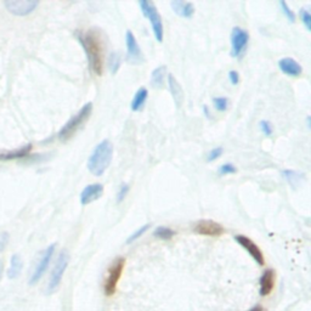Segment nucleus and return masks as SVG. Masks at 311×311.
Masks as SVG:
<instances>
[{"instance_id": "obj_27", "label": "nucleus", "mask_w": 311, "mask_h": 311, "mask_svg": "<svg viewBox=\"0 0 311 311\" xmlns=\"http://www.w3.org/2000/svg\"><path fill=\"white\" fill-rule=\"evenodd\" d=\"M280 6H281L282 12L285 13V16L288 18V21L290 22L296 21V13L293 12V10H291V7L288 6V4L285 0H281V1H280Z\"/></svg>"}, {"instance_id": "obj_38", "label": "nucleus", "mask_w": 311, "mask_h": 311, "mask_svg": "<svg viewBox=\"0 0 311 311\" xmlns=\"http://www.w3.org/2000/svg\"><path fill=\"white\" fill-rule=\"evenodd\" d=\"M1 275H2V265L0 264V279H1Z\"/></svg>"}, {"instance_id": "obj_11", "label": "nucleus", "mask_w": 311, "mask_h": 311, "mask_svg": "<svg viewBox=\"0 0 311 311\" xmlns=\"http://www.w3.org/2000/svg\"><path fill=\"white\" fill-rule=\"evenodd\" d=\"M55 249H56L55 245L49 246V247L45 249V252H44L43 256H41V258H40V260H39V263H38L37 268H35L34 273H33L32 276H30L29 285L37 284L39 280L43 277V275L45 274L47 268H49L50 263H51V259H52V257H54V253H55Z\"/></svg>"}, {"instance_id": "obj_16", "label": "nucleus", "mask_w": 311, "mask_h": 311, "mask_svg": "<svg viewBox=\"0 0 311 311\" xmlns=\"http://www.w3.org/2000/svg\"><path fill=\"white\" fill-rule=\"evenodd\" d=\"M275 287V271L273 269H266L260 277V296L266 297L273 292Z\"/></svg>"}, {"instance_id": "obj_2", "label": "nucleus", "mask_w": 311, "mask_h": 311, "mask_svg": "<svg viewBox=\"0 0 311 311\" xmlns=\"http://www.w3.org/2000/svg\"><path fill=\"white\" fill-rule=\"evenodd\" d=\"M113 158V145L110 140H102L96 145L88 159V169L92 175L101 176L110 167Z\"/></svg>"}, {"instance_id": "obj_28", "label": "nucleus", "mask_w": 311, "mask_h": 311, "mask_svg": "<svg viewBox=\"0 0 311 311\" xmlns=\"http://www.w3.org/2000/svg\"><path fill=\"white\" fill-rule=\"evenodd\" d=\"M301 19L308 30H311V13L307 9H301L299 11Z\"/></svg>"}, {"instance_id": "obj_24", "label": "nucleus", "mask_w": 311, "mask_h": 311, "mask_svg": "<svg viewBox=\"0 0 311 311\" xmlns=\"http://www.w3.org/2000/svg\"><path fill=\"white\" fill-rule=\"evenodd\" d=\"M120 64H122V56L119 52H112L108 57V67L112 74H116L118 72Z\"/></svg>"}, {"instance_id": "obj_3", "label": "nucleus", "mask_w": 311, "mask_h": 311, "mask_svg": "<svg viewBox=\"0 0 311 311\" xmlns=\"http://www.w3.org/2000/svg\"><path fill=\"white\" fill-rule=\"evenodd\" d=\"M140 9H141L142 15L150 21L151 27H152L153 35L158 43H162L164 38V26L163 19H162L161 13L157 10L156 5L151 0H140L139 1Z\"/></svg>"}, {"instance_id": "obj_12", "label": "nucleus", "mask_w": 311, "mask_h": 311, "mask_svg": "<svg viewBox=\"0 0 311 311\" xmlns=\"http://www.w3.org/2000/svg\"><path fill=\"white\" fill-rule=\"evenodd\" d=\"M235 240H236V242L241 246V247L245 248L246 251H247V253L253 258V260L258 265L262 266L265 264L264 254H263L262 249L254 243V241H252L251 238L247 236H243V235H237V236L235 237Z\"/></svg>"}, {"instance_id": "obj_18", "label": "nucleus", "mask_w": 311, "mask_h": 311, "mask_svg": "<svg viewBox=\"0 0 311 311\" xmlns=\"http://www.w3.org/2000/svg\"><path fill=\"white\" fill-rule=\"evenodd\" d=\"M148 97V90L146 88H140L139 90L136 91V94L134 95L133 100H131V111L136 112V111H140L142 108V106L145 105V102H146Z\"/></svg>"}, {"instance_id": "obj_4", "label": "nucleus", "mask_w": 311, "mask_h": 311, "mask_svg": "<svg viewBox=\"0 0 311 311\" xmlns=\"http://www.w3.org/2000/svg\"><path fill=\"white\" fill-rule=\"evenodd\" d=\"M91 112H92V103L88 102L80 108L79 112L77 114H74L66 124L63 125L62 129L60 130L58 133V139L61 141H66V140L71 139L72 136L77 133V130L79 129L86 120L89 119V117L91 116Z\"/></svg>"}, {"instance_id": "obj_1", "label": "nucleus", "mask_w": 311, "mask_h": 311, "mask_svg": "<svg viewBox=\"0 0 311 311\" xmlns=\"http://www.w3.org/2000/svg\"><path fill=\"white\" fill-rule=\"evenodd\" d=\"M77 38L82 44L86 57H88L89 67L91 72L96 75L103 73V44L102 39L97 30L90 29L88 32H78Z\"/></svg>"}, {"instance_id": "obj_13", "label": "nucleus", "mask_w": 311, "mask_h": 311, "mask_svg": "<svg viewBox=\"0 0 311 311\" xmlns=\"http://www.w3.org/2000/svg\"><path fill=\"white\" fill-rule=\"evenodd\" d=\"M103 186L101 184H91L84 187V190L80 193V203L82 206H88L92 202L97 201L102 196Z\"/></svg>"}, {"instance_id": "obj_21", "label": "nucleus", "mask_w": 311, "mask_h": 311, "mask_svg": "<svg viewBox=\"0 0 311 311\" xmlns=\"http://www.w3.org/2000/svg\"><path fill=\"white\" fill-rule=\"evenodd\" d=\"M282 176L286 179V180L290 183L291 186H297V185H301L302 181L304 180V174L303 173L296 172V170H284L282 172Z\"/></svg>"}, {"instance_id": "obj_9", "label": "nucleus", "mask_w": 311, "mask_h": 311, "mask_svg": "<svg viewBox=\"0 0 311 311\" xmlns=\"http://www.w3.org/2000/svg\"><path fill=\"white\" fill-rule=\"evenodd\" d=\"M39 2L37 0H7L5 1V6L9 12L16 16H26L33 12Z\"/></svg>"}, {"instance_id": "obj_33", "label": "nucleus", "mask_w": 311, "mask_h": 311, "mask_svg": "<svg viewBox=\"0 0 311 311\" xmlns=\"http://www.w3.org/2000/svg\"><path fill=\"white\" fill-rule=\"evenodd\" d=\"M9 238L10 237L7 232H0V253L6 247L7 242H9Z\"/></svg>"}, {"instance_id": "obj_35", "label": "nucleus", "mask_w": 311, "mask_h": 311, "mask_svg": "<svg viewBox=\"0 0 311 311\" xmlns=\"http://www.w3.org/2000/svg\"><path fill=\"white\" fill-rule=\"evenodd\" d=\"M248 311H264V308H263L262 305H256V307L252 308V309Z\"/></svg>"}, {"instance_id": "obj_6", "label": "nucleus", "mask_w": 311, "mask_h": 311, "mask_svg": "<svg viewBox=\"0 0 311 311\" xmlns=\"http://www.w3.org/2000/svg\"><path fill=\"white\" fill-rule=\"evenodd\" d=\"M68 262H69V257L67 254L66 251L61 252L60 256H58L57 260H56V264L52 269V273L51 276H50L49 280V285H47V293H52L56 288L58 287L62 281V277L64 271H66L67 266H68Z\"/></svg>"}, {"instance_id": "obj_26", "label": "nucleus", "mask_w": 311, "mask_h": 311, "mask_svg": "<svg viewBox=\"0 0 311 311\" xmlns=\"http://www.w3.org/2000/svg\"><path fill=\"white\" fill-rule=\"evenodd\" d=\"M150 228H151V224H146V225L141 226V228L137 230V231L134 232V234H131V235H130V237H129L128 240H127V243H128V245H130V243H133L134 241H136L137 238L141 237L142 235L146 234L148 230H150Z\"/></svg>"}, {"instance_id": "obj_20", "label": "nucleus", "mask_w": 311, "mask_h": 311, "mask_svg": "<svg viewBox=\"0 0 311 311\" xmlns=\"http://www.w3.org/2000/svg\"><path fill=\"white\" fill-rule=\"evenodd\" d=\"M22 266H23V263H22L21 257L15 254L11 258V263H10V268L7 270V276L9 279L13 280V279H17V277L21 275L22 271Z\"/></svg>"}, {"instance_id": "obj_32", "label": "nucleus", "mask_w": 311, "mask_h": 311, "mask_svg": "<svg viewBox=\"0 0 311 311\" xmlns=\"http://www.w3.org/2000/svg\"><path fill=\"white\" fill-rule=\"evenodd\" d=\"M260 130L263 131V134H264L265 136H271L274 133L273 124H271L269 120H262V122H260Z\"/></svg>"}, {"instance_id": "obj_7", "label": "nucleus", "mask_w": 311, "mask_h": 311, "mask_svg": "<svg viewBox=\"0 0 311 311\" xmlns=\"http://www.w3.org/2000/svg\"><path fill=\"white\" fill-rule=\"evenodd\" d=\"M249 43V33L241 27H234L231 32V56L241 57Z\"/></svg>"}, {"instance_id": "obj_34", "label": "nucleus", "mask_w": 311, "mask_h": 311, "mask_svg": "<svg viewBox=\"0 0 311 311\" xmlns=\"http://www.w3.org/2000/svg\"><path fill=\"white\" fill-rule=\"evenodd\" d=\"M229 79H230V83L232 84V85H237L238 83H240V74H238L237 71H230L229 72Z\"/></svg>"}, {"instance_id": "obj_29", "label": "nucleus", "mask_w": 311, "mask_h": 311, "mask_svg": "<svg viewBox=\"0 0 311 311\" xmlns=\"http://www.w3.org/2000/svg\"><path fill=\"white\" fill-rule=\"evenodd\" d=\"M129 190H130V187H129L128 184L123 183L122 185H120L118 192H117V203H122V202L127 198Z\"/></svg>"}, {"instance_id": "obj_8", "label": "nucleus", "mask_w": 311, "mask_h": 311, "mask_svg": "<svg viewBox=\"0 0 311 311\" xmlns=\"http://www.w3.org/2000/svg\"><path fill=\"white\" fill-rule=\"evenodd\" d=\"M125 45H127V61L131 64H141L145 62V56L137 43L135 35L131 30L125 33Z\"/></svg>"}, {"instance_id": "obj_22", "label": "nucleus", "mask_w": 311, "mask_h": 311, "mask_svg": "<svg viewBox=\"0 0 311 311\" xmlns=\"http://www.w3.org/2000/svg\"><path fill=\"white\" fill-rule=\"evenodd\" d=\"M32 150V145H27V146L18 148L15 152H5L0 153V159H15V158H22V157L27 156Z\"/></svg>"}, {"instance_id": "obj_5", "label": "nucleus", "mask_w": 311, "mask_h": 311, "mask_svg": "<svg viewBox=\"0 0 311 311\" xmlns=\"http://www.w3.org/2000/svg\"><path fill=\"white\" fill-rule=\"evenodd\" d=\"M125 266V259L123 257H118L112 262V264L108 269L107 277L105 280V285H103V291H105L106 296H113L117 291V286L122 276L123 270Z\"/></svg>"}, {"instance_id": "obj_17", "label": "nucleus", "mask_w": 311, "mask_h": 311, "mask_svg": "<svg viewBox=\"0 0 311 311\" xmlns=\"http://www.w3.org/2000/svg\"><path fill=\"white\" fill-rule=\"evenodd\" d=\"M168 86H169L173 99L175 101V105L178 107H181L184 102V90L181 88L180 83L176 80V78L173 74H168Z\"/></svg>"}, {"instance_id": "obj_14", "label": "nucleus", "mask_w": 311, "mask_h": 311, "mask_svg": "<svg viewBox=\"0 0 311 311\" xmlns=\"http://www.w3.org/2000/svg\"><path fill=\"white\" fill-rule=\"evenodd\" d=\"M279 67L290 77H299L303 73V67L292 57H284L279 61Z\"/></svg>"}, {"instance_id": "obj_19", "label": "nucleus", "mask_w": 311, "mask_h": 311, "mask_svg": "<svg viewBox=\"0 0 311 311\" xmlns=\"http://www.w3.org/2000/svg\"><path fill=\"white\" fill-rule=\"evenodd\" d=\"M165 75H167V66H159L156 69H153L151 74V83L155 88H163L165 83Z\"/></svg>"}, {"instance_id": "obj_36", "label": "nucleus", "mask_w": 311, "mask_h": 311, "mask_svg": "<svg viewBox=\"0 0 311 311\" xmlns=\"http://www.w3.org/2000/svg\"><path fill=\"white\" fill-rule=\"evenodd\" d=\"M203 112H204V114H206L207 117H211V113H209V110H208V106H203Z\"/></svg>"}, {"instance_id": "obj_37", "label": "nucleus", "mask_w": 311, "mask_h": 311, "mask_svg": "<svg viewBox=\"0 0 311 311\" xmlns=\"http://www.w3.org/2000/svg\"><path fill=\"white\" fill-rule=\"evenodd\" d=\"M307 124H308V128H310V117H308L307 118Z\"/></svg>"}, {"instance_id": "obj_31", "label": "nucleus", "mask_w": 311, "mask_h": 311, "mask_svg": "<svg viewBox=\"0 0 311 311\" xmlns=\"http://www.w3.org/2000/svg\"><path fill=\"white\" fill-rule=\"evenodd\" d=\"M223 152H224V148L223 147L213 148L211 152L208 153V156H207V161H208V162L217 161L218 158H220V157L223 156Z\"/></svg>"}, {"instance_id": "obj_15", "label": "nucleus", "mask_w": 311, "mask_h": 311, "mask_svg": "<svg viewBox=\"0 0 311 311\" xmlns=\"http://www.w3.org/2000/svg\"><path fill=\"white\" fill-rule=\"evenodd\" d=\"M170 6L178 16L183 18H191L195 15V5L191 1H183V0H173Z\"/></svg>"}, {"instance_id": "obj_10", "label": "nucleus", "mask_w": 311, "mask_h": 311, "mask_svg": "<svg viewBox=\"0 0 311 311\" xmlns=\"http://www.w3.org/2000/svg\"><path fill=\"white\" fill-rule=\"evenodd\" d=\"M193 231L196 234L202 235V236H209V237H218L225 232V229L220 225L219 223L214 220H200L195 224L193 226Z\"/></svg>"}, {"instance_id": "obj_23", "label": "nucleus", "mask_w": 311, "mask_h": 311, "mask_svg": "<svg viewBox=\"0 0 311 311\" xmlns=\"http://www.w3.org/2000/svg\"><path fill=\"white\" fill-rule=\"evenodd\" d=\"M176 232L174 231V230H172L170 228H167V226H158L155 230V237L159 238V240L162 241H169L172 240L173 237L175 236Z\"/></svg>"}, {"instance_id": "obj_30", "label": "nucleus", "mask_w": 311, "mask_h": 311, "mask_svg": "<svg viewBox=\"0 0 311 311\" xmlns=\"http://www.w3.org/2000/svg\"><path fill=\"white\" fill-rule=\"evenodd\" d=\"M237 172L236 167L231 163H225L223 165H220V168L218 169V173L220 175H229V174H235Z\"/></svg>"}, {"instance_id": "obj_25", "label": "nucleus", "mask_w": 311, "mask_h": 311, "mask_svg": "<svg viewBox=\"0 0 311 311\" xmlns=\"http://www.w3.org/2000/svg\"><path fill=\"white\" fill-rule=\"evenodd\" d=\"M213 103H214L215 110L219 112H224L228 110L229 100H228V97H223V96L214 97V99H213Z\"/></svg>"}]
</instances>
